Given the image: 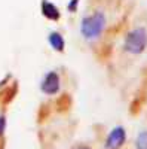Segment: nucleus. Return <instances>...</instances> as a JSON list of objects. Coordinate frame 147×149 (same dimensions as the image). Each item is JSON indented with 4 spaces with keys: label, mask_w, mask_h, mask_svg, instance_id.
Here are the masks:
<instances>
[{
    "label": "nucleus",
    "mask_w": 147,
    "mask_h": 149,
    "mask_svg": "<svg viewBox=\"0 0 147 149\" xmlns=\"http://www.w3.org/2000/svg\"><path fill=\"white\" fill-rule=\"evenodd\" d=\"M79 2H80V0H70V3L67 5V9L70 12H76L77 10V6H79Z\"/></svg>",
    "instance_id": "8"
},
{
    "label": "nucleus",
    "mask_w": 147,
    "mask_h": 149,
    "mask_svg": "<svg viewBox=\"0 0 147 149\" xmlns=\"http://www.w3.org/2000/svg\"><path fill=\"white\" fill-rule=\"evenodd\" d=\"M147 49V30L135 27L126 33L124 39V51L129 55H140Z\"/></svg>",
    "instance_id": "2"
},
{
    "label": "nucleus",
    "mask_w": 147,
    "mask_h": 149,
    "mask_svg": "<svg viewBox=\"0 0 147 149\" xmlns=\"http://www.w3.org/2000/svg\"><path fill=\"white\" fill-rule=\"evenodd\" d=\"M77 149H91L89 146H80V148H77Z\"/></svg>",
    "instance_id": "10"
},
{
    "label": "nucleus",
    "mask_w": 147,
    "mask_h": 149,
    "mask_svg": "<svg viewBox=\"0 0 147 149\" xmlns=\"http://www.w3.org/2000/svg\"><path fill=\"white\" fill-rule=\"evenodd\" d=\"M5 128H6V118H5V115H0V137L3 136Z\"/></svg>",
    "instance_id": "9"
},
{
    "label": "nucleus",
    "mask_w": 147,
    "mask_h": 149,
    "mask_svg": "<svg viewBox=\"0 0 147 149\" xmlns=\"http://www.w3.org/2000/svg\"><path fill=\"white\" fill-rule=\"evenodd\" d=\"M135 149H147V130L138 133L135 139Z\"/></svg>",
    "instance_id": "7"
},
{
    "label": "nucleus",
    "mask_w": 147,
    "mask_h": 149,
    "mask_svg": "<svg viewBox=\"0 0 147 149\" xmlns=\"http://www.w3.org/2000/svg\"><path fill=\"white\" fill-rule=\"evenodd\" d=\"M125 142H126V130L122 125H117L108 133L104 143V149H120L125 145Z\"/></svg>",
    "instance_id": "4"
},
{
    "label": "nucleus",
    "mask_w": 147,
    "mask_h": 149,
    "mask_svg": "<svg viewBox=\"0 0 147 149\" xmlns=\"http://www.w3.org/2000/svg\"><path fill=\"white\" fill-rule=\"evenodd\" d=\"M61 88V79H59V74L54 70L48 72L45 74V78L40 82V90L43 94L46 95H55L59 93Z\"/></svg>",
    "instance_id": "3"
},
{
    "label": "nucleus",
    "mask_w": 147,
    "mask_h": 149,
    "mask_svg": "<svg viewBox=\"0 0 147 149\" xmlns=\"http://www.w3.org/2000/svg\"><path fill=\"white\" fill-rule=\"evenodd\" d=\"M107 27V18L103 10H95L91 15L82 18L80 22V34L86 40H97L103 36Z\"/></svg>",
    "instance_id": "1"
},
{
    "label": "nucleus",
    "mask_w": 147,
    "mask_h": 149,
    "mask_svg": "<svg viewBox=\"0 0 147 149\" xmlns=\"http://www.w3.org/2000/svg\"><path fill=\"white\" fill-rule=\"evenodd\" d=\"M48 43L57 52H63L64 48H66L64 37H63V34L58 33V31H51V33L48 34Z\"/></svg>",
    "instance_id": "6"
},
{
    "label": "nucleus",
    "mask_w": 147,
    "mask_h": 149,
    "mask_svg": "<svg viewBox=\"0 0 147 149\" xmlns=\"http://www.w3.org/2000/svg\"><path fill=\"white\" fill-rule=\"evenodd\" d=\"M40 10L45 18H48L49 21H58L61 17V12L59 9L49 0H42V5H40Z\"/></svg>",
    "instance_id": "5"
}]
</instances>
